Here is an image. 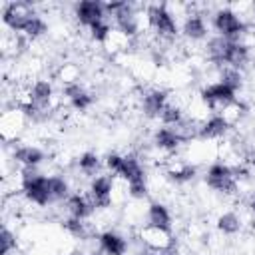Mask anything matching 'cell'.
Masks as SVG:
<instances>
[{
    "label": "cell",
    "mask_w": 255,
    "mask_h": 255,
    "mask_svg": "<svg viewBox=\"0 0 255 255\" xmlns=\"http://www.w3.org/2000/svg\"><path fill=\"white\" fill-rule=\"evenodd\" d=\"M163 102H165V96L161 92H153L149 96H145L143 100V106L147 110V114H157V112H163Z\"/></svg>",
    "instance_id": "cell-11"
},
{
    "label": "cell",
    "mask_w": 255,
    "mask_h": 255,
    "mask_svg": "<svg viewBox=\"0 0 255 255\" xmlns=\"http://www.w3.org/2000/svg\"><path fill=\"white\" fill-rule=\"evenodd\" d=\"M50 94H52V88L48 82H36L34 88H32V102L36 104H44L50 100Z\"/></svg>",
    "instance_id": "cell-12"
},
{
    "label": "cell",
    "mask_w": 255,
    "mask_h": 255,
    "mask_svg": "<svg viewBox=\"0 0 255 255\" xmlns=\"http://www.w3.org/2000/svg\"><path fill=\"white\" fill-rule=\"evenodd\" d=\"M223 129H225V120H223V118H213V120H209V122L205 124V128H203V135L213 137V135L223 133Z\"/></svg>",
    "instance_id": "cell-14"
},
{
    "label": "cell",
    "mask_w": 255,
    "mask_h": 255,
    "mask_svg": "<svg viewBox=\"0 0 255 255\" xmlns=\"http://www.w3.org/2000/svg\"><path fill=\"white\" fill-rule=\"evenodd\" d=\"M219 227L223 229V231H237L239 229V219L233 215V213H227V215H223L221 219H219Z\"/></svg>",
    "instance_id": "cell-18"
},
{
    "label": "cell",
    "mask_w": 255,
    "mask_h": 255,
    "mask_svg": "<svg viewBox=\"0 0 255 255\" xmlns=\"http://www.w3.org/2000/svg\"><path fill=\"white\" fill-rule=\"evenodd\" d=\"M207 183L215 189H229L233 185V175L225 165H213L207 173Z\"/></svg>",
    "instance_id": "cell-3"
},
{
    "label": "cell",
    "mask_w": 255,
    "mask_h": 255,
    "mask_svg": "<svg viewBox=\"0 0 255 255\" xmlns=\"http://www.w3.org/2000/svg\"><path fill=\"white\" fill-rule=\"evenodd\" d=\"M110 191H112V181L110 177H98L92 185V195H94V201L98 205H108L110 201Z\"/></svg>",
    "instance_id": "cell-7"
},
{
    "label": "cell",
    "mask_w": 255,
    "mask_h": 255,
    "mask_svg": "<svg viewBox=\"0 0 255 255\" xmlns=\"http://www.w3.org/2000/svg\"><path fill=\"white\" fill-rule=\"evenodd\" d=\"M78 16L84 24L94 26V24L102 22V6L98 2H82L78 8Z\"/></svg>",
    "instance_id": "cell-5"
},
{
    "label": "cell",
    "mask_w": 255,
    "mask_h": 255,
    "mask_svg": "<svg viewBox=\"0 0 255 255\" xmlns=\"http://www.w3.org/2000/svg\"><path fill=\"white\" fill-rule=\"evenodd\" d=\"M24 191L28 195V199H32L34 203L46 205L52 199V189H50V177H30L24 179Z\"/></svg>",
    "instance_id": "cell-1"
},
{
    "label": "cell",
    "mask_w": 255,
    "mask_h": 255,
    "mask_svg": "<svg viewBox=\"0 0 255 255\" xmlns=\"http://www.w3.org/2000/svg\"><path fill=\"white\" fill-rule=\"evenodd\" d=\"M68 94H70V98H72V104L76 106V108H86L88 104H90V96L88 94H84L80 88H70L68 90Z\"/></svg>",
    "instance_id": "cell-16"
},
{
    "label": "cell",
    "mask_w": 255,
    "mask_h": 255,
    "mask_svg": "<svg viewBox=\"0 0 255 255\" xmlns=\"http://www.w3.org/2000/svg\"><path fill=\"white\" fill-rule=\"evenodd\" d=\"M233 92H235V88H231L225 82H219V84L207 88L203 92V98L207 102H229V100H233Z\"/></svg>",
    "instance_id": "cell-6"
},
{
    "label": "cell",
    "mask_w": 255,
    "mask_h": 255,
    "mask_svg": "<svg viewBox=\"0 0 255 255\" xmlns=\"http://www.w3.org/2000/svg\"><path fill=\"white\" fill-rule=\"evenodd\" d=\"M44 30H46L44 22H42L40 18H36V16H32V18H30V22L26 24V28H24V32H28L30 36H38V34H42Z\"/></svg>",
    "instance_id": "cell-19"
},
{
    "label": "cell",
    "mask_w": 255,
    "mask_h": 255,
    "mask_svg": "<svg viewBox=\"0 0 255 255\" xmlns=\"http://www.w3.org/2000/svg\"><path fill=\"white\" fill-rule=\"evenodd\" d=\"M149 22H151V26L159 32V34H173L175 32V24H173V20H171V16L163 10V8H151V12H149Z\"/></svg>",
    "instance_id": "cell-4"
},
{
    "label": "cell",
    "mask_w": 255,
    "mask_h": 255,
    "mask_svg": "<svg viewBox=\"0 0 255 255\" xmlns=\"http://www.w3.org/2000/svg\"><path fill=\"white\" fill-rule=\"evenodd\" d=\"M70 207H72V213L80 219V217H84L88 211H90V207H88V203L80 197V195H76V197H72V201H70Z\"/></svg>",
    "instance_id": "cell-17"
},
{
    "label": "cell",
    "mask_w": 255,
    "mask_h": 255,
    "mask_svg": "<svg viewBox=\"0 0 255 255\" xmlns=\"http://www.w3.org/2000/svg\"><path fill=\"white\" fill-rule=\"evenodd\" d=\"M185 34L187 36H191V38H201L203 34H205V26H203V22L199 20V18H189L187 22H185Z\"/></svg>",
    "instance_id": "cell-13"
},
{
    "label": "cell",
    "mask_w": 255,
    "mask_h": 255,
    "mask_svg": "<svg viewBox=\"0 0 255 255\" xmlns=\"http://www.w3.org/2000/svg\"><path fill=\"white\" fill-rule=\"evenodd\" d=\"M177 141H179V137L175 135V131L173 129H161L159 133H157V143L161 145V147H175L177 145Z\"/></svg>",
    "instance_id": "cell-15"
},
{
    "label": "cell",
    "mask_w": 255,
    "mask_h": 255,
    "mask_svg": "<svg viewBox=\"0 0 255 255\" xmlns=\"http://www.w3.org/2000/svg\"><path fill=\"white\" fill-rule=\"evenodd\" d=\"M215 26H217V30H219L223 36H227V38L239 34V30H241V22H239V18H237L233 12H229V10H223V12L217 14V18H215Z\"/></svg>",
    "instance_id": "cell-2"
},
{
    "label": "cell",
    "mask_w": 255,
    "mask_h": 255,
    "mask_svg": "<svg viewBox=\"0 0 255 255\" xmlns=\"http://www.w3.org/2000/svg\"><path fill=\"white\" fill-rule=\"evenodd\" d=\"M80 167H82L84 171H92V169H96V167H98V157L92 155V153L84 155V157L80 159Z\"/></svg>",
    "instance_id": "cell-20"
},
{
    "label": "cell",
    "mask_w": 255,
    "mask_h": 255,
    "mask_svg": "<svg viewBox=\"0 0 255 255\" xmlns=\"http://www.w3.org/2000/svg\"><path fill=\"white\" fill-rule=\"evenodd\" d=\"M102 245L110 255H124V251H126V241L122 237H118L116 233H104Z\"/></svg>",
    "instance_id": "cell-8"
},
{
    "label": "cell",
    "mask_w": 255,
    "mask_h": 255,
    "mask_svg": "<svg viewBox=\"0 0 255 255\" xmlns=\"http://www.w3.org/2000/svg\"><path fill=\"white\" fill-rule=\"evenodd\" d=\"M18 161H22L26 167L28 165H36L40 159H42V153H40V149H36V147H22V149H18L16 151V155H14Z\"/></svg>",
    "instance_id": "cell-10"
},
{
    "label": "cell",
    "mask_w": 255,
    "mask_h": 255,
    "mask_svg": "<svg viewBox=\"0 0 255 255\" xmlns=\"http://www.w3.org/2000/svg\"><path fill=\"white\" fill-rule=\"evenodd\" d=\"M251 207H253V211H255V199H253V203H251Z\"/></svg>",
    "instance_id": "cell-21"
},
{
    "label": "cell",
    "mask_w": 255,
    "mask_h": 255,
    "mask_svg": "<svg viewBox=\"0 0 255 255\" xmlns=\"http://www.w3.org/2000/svg\"><path fill=\"white\" fill-rule=\"evenodd\" d=\"M149 223L155 229H159V231H165L169 227V215H167L163 205H151V209H149Z\"/></svg>",
    "instance_id": "cell-9"
}]
</instances>
